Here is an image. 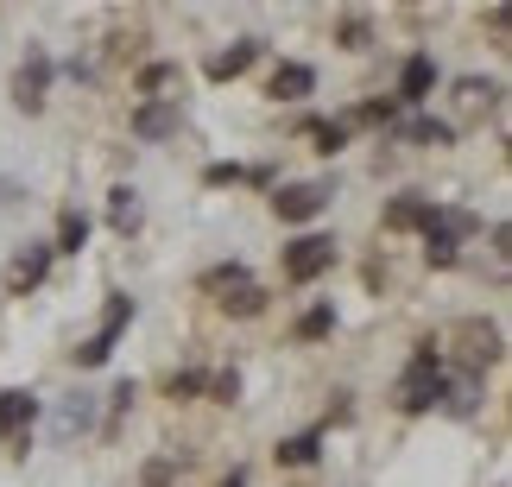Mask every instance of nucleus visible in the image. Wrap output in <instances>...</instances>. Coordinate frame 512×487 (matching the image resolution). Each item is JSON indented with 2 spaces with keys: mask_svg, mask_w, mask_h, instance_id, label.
<instances>
[{
  "mask_svg": "<svg viewBox=\"0 0 512 487\" xmlns=\"http://www.w3.org/2000/svg\"><path fill=\"white\" fill-rule=\"evenodd\" d=\"M272 209H279V222H310V216L329 209V184H291V190L272 197Z\"/></svg>",
  "mask_w": 512,
  "mask_h": 487,
  "instance_id": "39448f33",
  "label": "nucleus"
},
{
  "mask_svg": "<svg viewBox=\"0 0 512 487\" xmlns=\"http://www.w3.org/2000/svg\"><path fill=\"white\" fill-rule=\"evenodd\" d=\"M32 418H38V399L32 393H19V386H13V393H0V437H19Z\"/></svg>",
  "mask_w": 512,
  "mask_h": 487,
  "instance_id": "9b49d317",
  "label": "nucleus"
},
{
  "mask_svg": "<svg viewBox=\"0 0 512 487\" xmlns=\"http://www.w3.org/2000/svg\"><path fill=\"white\" fill-rule=\"evenodd\" d=\"M228 310H234V317H260V310H266V291L260 285H253V279H241V285H234L228 291V298H222Z\"/></svg>",
  "mask_w": 512,
  "mask_h": 487,
  "instance_id": "2eb2a0df",
  "label": "nucleus"
},
{
  "mask_svg": "<svg viewBox=\"0 0 512 487\" xmlns=\"http://www.w3.org/2000/svg\"><path fill=\"white\" fill-rule=\"evenodd\" d=\"M494 102H500V83H475V76L462 83V108H494Z\"/></svg>",
  "mask_w": 512,
  "mask_h": 487,
  "instance_id": "aec40b11",
  "label": "nucleus"
},
{
  "mask_svg": "<svg viewBox=\"0 0 512 487\" xmlns=\"http://www.w3.org/2000/svg\"><path fill=\"white\" fill-rule=\"evenodd\" d=\"M45 89H51V57L32 45L26 57H19V70H13V102L26 114H38V108H45Z\"/></svg>",
  "mask_w": 512,
  "mask_h": 487,
  "instance_id": "20e7f679",
  "label": "nucleus"
},
{
  "mask_svg": "<svg viewBox=\"0 0 512 487\" xmlns=\"http://www.w3.org/2000/svg\"><path fill=\"white\" fill-rule=\"evenodd\" d=\"M430 197H399V203H386V228H430Z\"/></svg>",
  "mask_w": 512,
  "mask_h": 487,
  "instance_id": "ddd939ff",
  "label": "nucleus"
},
{
  "mask_svg": "<svg viewBox=\"0 0 512 487\" xmlns=\"http://www.w3.org/2000/svg\"><path fill=\"white\" fill-rule=\"evenodd\" d=\"M222 487H247V475H228V481H222Z\"/></svg>",
  "mask_w": 512,
  "mask_h": 487,
  "instance_id": "393cba45",
  "label": "nucleus"
},
{
  "mask_svg": "<svg viewBox=\"0 0 512 487\" xmlns=\"http://www.w3.org/2000/svg\"><path fill=\"white\" fill-rule=\"evenodd\" d=\"M203 386H209V374H196V367H190V374H171L165 380V393L171 399H190V393H203Z\"/></svg>",
  "mask_w": 512,
  "mask_h": 487,
  "instance_id": "412c9836",
  "label": "nucleus"
},
{
  "mask_svg": "<svg viewBox=\"0 0 512 487\" xmlns=\"http://www.w3.org/2000/svg\"><path fill=\"white\" fill-rule=\"evenodd\" d=\"M83 241H89V216H83V209H64V222H57V247H51V253H83Z\"/></svg>",
  "mask_w": 512,
  "mask_h": 487,
  "instance_id": "4468645a",
  "label": "nucleus"
},
{
  "mask_svg": "<svg viewBox=\"0 0 512 487\" xmlns=\"http://www.w3.org/2000/svg\"><path fill=\"white\" fill-rule=\"evenodd\" d=\"M342 45H348V51L367 45V19H342Z\"/></svg>",
  "mask_w": 512,
  "mask_h": 487,
  "instance_id": "5701e85b",
  "label": "nucleus"
},
{
  "mask_svg": "<svg viewBox=\"0 0 512 487\" xmlns=\"http://www.w3.org/2000/svg\"><path fill=\"white\" fill-rule=\"evenodd\" d=\"M430 89H437V64L418 51V57H405V70H399V102L405 108H418V102H430Z\"/></svg>",
  "mask_w": 512,
  "mask_h": 487,
  "instance_id": "423d86ee",
  "label": "nucleus"
},
{
  "mask_svg": "<svg viewBox=\"0 0 512 487\" xmlns=\"http://www.w3.org/2000/svg\"><path fill=\"white\" fill-rule=\"evenodd\" d=\"M45 272H51V247H26L13 260V272H7V291H13V298H26V291L45 285Z\"/></svg>",
  "mask_w": 512,
  "mask_h": 487,
  "instance_id": "0eeeda50",
  "label": "nucleus"
},
{
  "mask_svg": "<svg viewBox=\"0 0 512 487\" xmlns=\"http://www.w3.org/2000/svg\"><path fill=\"white\" fill-rule=\"evenodd\" d=\"M310 89H317V70L310 64H279L272 70V95H279V102H304Z\"/></svg>",
  "mask_w": 512,
  "mask_h": 487,
  "instance_id": "9d476101",
  "label": "nucleus"
},
{
  "mask_svg": "<svg viewBox=\"0 0 512 487\" xmlns=\"http://www.w3.org/2000/svg\"><path fill=\"white\" fill-rule=\"evenodd\" d=\"M279 462H291V469L317 462V431H304V437H285V443H279Z\"/></svg>",
  "mask_w": 512,
  "mask_h": 487,
  "instance_id": "dca6fc26",
  "label": "nucleus"
},
{
  "mask_svg": "<svg viewBox=\"0 0 512 487\" xmlns=\"http://www.w3.org/2000/svg\"><path fill=\"white\" fill-rule=\"evenodd\" d=\"M405 140H411V146H449V127H443V121H424V114H418V121L405 127Z\"/></svg>",
  "mask_w": 512,
  "mask_h": 487,
  "instance_id": "f3484780",
  "label": "nucleus"
},
{
  "mask_svg": "<svg viewBox=\"0 0 512 487\" xmlns=\"http://www.w3.org/2000/svg\"><path fill=\"white\" fill-rule=\"evenodd\" d=\"M329 323H336V317H329V310L317 304V310H310V317L298 323V336H304V342H317V336H329Z\"/></svg>",
  "mask_w": 512,
  "mask_h": 487,
  "instance_id": "4be33fe9",
  "label": "nucleus"
},
{
  "mask_svg": "<svg viewBox=\"0 0 512 487\" xmlns=\"http://www.w3.org/2000/svg\"><path fill=\"white\" fill-rule=\"evenodd\" d=\"M127 323H133V298H127V291H114L108 310H102V329H95V336L76 348V367H102V361L114 355V342H121V329H127Z\"/></svg>",
  "mask_w": 512,
  "mask_h": 487,
  "instance_id": "f03ea898",
  "label": "nucleus"
},
{
  "mask_svg": "<svg viewBox=\"0 0 512 487\" xmlns=\"http://www.w3.org/2000/svg\"><path fill=\"white\" fill-rule=\"evenodd\" d=\"M443 399V361H437V348H418L411 355V367H405V380H399V405L405 412H424V405H437Z\"/></svg>",
  "mask_w": 512,
  "mask_h": 487,
  "instance_id": "f257e3e1",
  "label": "nucleus"
},
{
  "mask_svg": "<svg viewBox=\"0 0 512 487\" xmlns=\"http://www.w3.org/2000/svg\"><path fill=\"white\" fill-rule=\"evenodd\" d=\"M310 140H317V152H342L348 146V127L342 121H317V127H310Z\"/></svg>",
  "mask_w": 512,
  "mask_h": 487,
  "instance_id": "6ab92c4d",
  "label": "nucleus"
},
{
  "mask_svg": "<svg viewBox=\"0 0 512 487\" xmlns=\"http://www.w3.org/2000/svg\"><path fill=\"white\" fill-rule=\"evenodd\" d=\"M108 222H114V228H140V203H133V190H114Z\"/></svg>",
  "mask_w": 512,
  "mask_h": 487,
  "instance_id": "a211bd4d",
  "label": "nucleus"
},
{
  "mask_svg": "<svg viewBox=\"0 0 512 487\" xmlns=\"http://www.w3.org/2000/svg\"><path fill=\"white\" fill-rule=\"evenodd\" d=\"M392 108H399V102H367V108H361V121H392Z\"/></svg>",
  "mask_w": 512,
  "mask_h": 487,
  "instance_id": "b1692460",
  "label": "nucleus"
},
{
  "mask_svg": "<svg viewBox=\"0 0 512 487\" xmlns=\"http://www.w3.org/2000/svg\"><path fill=\"white\" fill-rule=\"evenodd\" d=\"M133 89H140V95H146V102H177V95H171V89H184V70H177V64H171V57H165V64H146L140 76H133Z\"/></svg>",
  "mask_w": 512,
  "mask_h": 487,
  "instance_id": "6e6552de",
  "label": "nucleus"
},
{
  "mask_svg": "<svg viewBox=\"0 0 512 487\" xmlns=\"http://www.w3.org/2000/svg\"><path fill=\"white\" fill-rule=\"evenodd\" d=\"M329 266H336V241H329V235H298V241L285 247V279H291V285L323 279Z\"/></svg>",
  "mask_w": 512,
  "mask_h": 487,
  "instance_id": "7ed1b4c3",
  "label": "nucleus"
},
{
  "mask_svg": "<svg viewBox=\"0 0 512 487\" xmlns=\"http://www.w3.org/2000/svg\"><path fill=\"white\" fill-rule=\"evenodd\" d=\"M177 121H184L177 102H146L140 114H133V133H140V140H165V133H177Z\"/></svg>",
  "mask_w": 512,
  "mask_h": 487,
  "instance_id": "1a4fd4ad",
  "label": "nucleus"
},
{
  "mask_svg": "<svg viewBox=\"0 0 512 487\" xmlns=\"http://www.w3.org/2000/svg\"><path fill=\"white\" fill-rule=\"evenodd\" d=\"M253 57H260V38H241L234 51H215V57H209V76H215V83H228V76H241Z\"/></svg>",
  "mask_w": 512,
  "mask_h": 487,
  "instance_id": "f8f14e48",
  "label": "nucleus"
}]
</instances>
